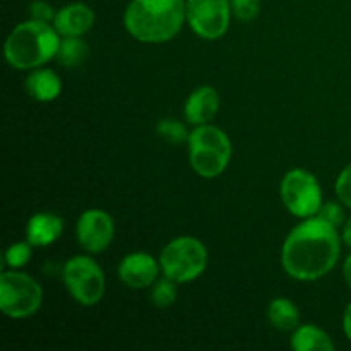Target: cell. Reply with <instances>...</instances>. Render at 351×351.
I'll return each instance as SVG.
<instances>
[{
    "mask_svg": "<svg viewBox=\"0 0 351 351\" xmlns=\"http://www.w3.org/2000/svg\"><path fill=\"white\" fill-rule=\"evenodd\" d=\"M335 192L338 201L351 209V163L341 170L335 184Z\"/></svg>",
    "mask_w": 351,
    "mask_h": 351,
    "instance_id": "603a6c76",
    "label": "cell"
},
{
    "mask_svg": "<svg viewBox=\"0 0 351 351\" xmlns=\"http://www.w3.org/2000/svg\"><path fill=\"white\" fill-rule=\"evenodd\" d=\"M189 163L202 178H216L228 168L233 146L225 130L213 123L197 125L187 141Z\"/></svg>",
    "mask_w": 351,
    "mask_h": 351,
    "instance_id": "277c9868",
    "label": "cell"
},
{
    "mask_svg": "<svg viewBox=\"0 0 351 351\" xmlns=\"http://www.w3.org/2000/svg\"><path fill=\"white\" fill-rule=\"evenodd\" d=\"M338 228L319 216L302 219L285 239L281 266L298 281H315L331 273L341 256Z\"/></svg>",
    "mask_w": 351,
    "mask_h": 351,
    "instance_id": "6da1fadb",
    "label": "cell"
},
{
    "mask_svg": "<svg viewBox=\"0 0 351 351\" xmlns=\"http://www.w3.org/2000/svg\"><path fill=\"white\" fill-rule=\"evenodd\" d=\"M64 232V219L55 213H34L26 225V240L33 247H48Z\"/></svg>",
    "mask_w": 351,
    "mask_h": 351,
    "instance_id": "5bb4252c",
    "label": "cell"
},
{
    "mask_svg": "<svg viewBox=\"0 0 351 351\" xmlns=\"http://www.w3.org/2000/svg\"><path fill=\"white\" fill-rule=\"evenodd\" d=\"M160 266L163 276L170 278L175 283H191L208 267V249L195 237H177L161 250Z\"/></svg>",
    "mask_w": 351,
    "mask_h": 351,
    "instance_id": "5b68a950",
    "label": "cell"
},
{
    "mask_svg": "<svg viewBox=\"0 0 351 351\" xmlns=\"http://www.w3.org/2000/svg\"><path fill=\"white\" fill-rule=\"evenodd\" d=\"M232 14L242 23H250L261 12V0H230Z\"/></svg>",
    "mask_w": 351,
    "mask_h": 351,
    "instance_id": "7402d4cb",
    "label": "cell"
},
{
    "mask_svg": "<svg viewBox=\"0 0 351 351\" xmlns=\"http://www.w3.org/2000/svg\"><path fill=\"white\" fill-rule=\"evenodd\" d=\"M95 24V10L82 2H72L60 7L55 14L53 26L60 36H82Z\"/></svg>",
    "mask_w": 351,
    "mask_h": 351,
    "instance_id": "4fadbf2b",
    "label": "cell"
},
{
    "mask_svg": "<svg viewBox=\"0 0 351 351\" xmlns=\"http://www.w3.org/2000/svg\"><path fill=\"white\" fill-rule=\"evenodd\" d=\"M115 223L105 209H86L75 223V239L88 254H101L112 243Z\"/></svg>",
    "mask_w": 351,
    "mask_h": 351,
    "instance_id": "30bf717a",
    "label": "cell"
},
{
    "mask_svg": "<svg viewBox=\"0 0 351 351\" xmlns=\"http://www.w3.org/2000/svg\"><path fill=\"white\" fill-rule=\"evenodd\" d=\"M33 256V245L29 242H16L12 245L7 247L5 254H3V264L10 269H21L26 266Z\"/></svg>",
    "mask_w": 351,
    "mask_h": 351,
    "instance_id": "44dd1931",
    "label": "cell"
},
{
    "mask_svg": "<svg viewBox=\"0 0 351 351\" xmlns=\"http://www.w3.org/2000/svg\"><path fill=\"white\" fill-rule=\"evenodd\" d=\"M27 12H29L31 19L50 24H53L55 14H57L53 10V7L48 2H45V0H34V2H31L29 7H27Z\"/></svg>",
    "mask_w": 351,
    "mask_h": 351,
    "instance_id": "d4e9b609",
    "label": "cell"
},
{
    "mask_svg": "<svg viewBox=\"0 0 351 351\" xmlns=\"http://www.w3.org/2000/svg\"><path fill=\"white\" fill-rule=\"evenodd\" d=\"M43 304V288L29 274L10 269L0 274V311L10 319H26Z\"/></svg>",
    "mask_w": 351,
    "mask_h": 351,
    "instance_id": "8992f818",
    "label": "cell"
},
{
    "mask_svg": "<svg viewBox=\"0 0 351 351\" xmlns=\"http://www.w3.org/2000/svg\"><path fill=\"white\" fill-rule=\"evenodd\" d=\"M161 273L160 259H154L147 252H130L120 261L117 267L119 280L134 290L151 288Z\"/></svg>",
    "mask_w": 351,
    "mask_h": 351,
    "instance_id": "8fae6325",
    "label": "cell"
},
{
    "mask_svg": "<svg viewBox=\"0 0 351 351\" xmlns=\"http://www.w3.org/2000/svg\"><path fill=\"white\" fill-rule=\"evenodd\" d=\"M343 242L351 247V218L346 219L345 225H343Z\"/></svg>",
    "mask_w": 351,
    "mask_h": 351,
    "instance_id": "83f0119b",
    "label": "cell"
},
{
    "mask_svg": "<svg viewBox=\"0 0 351 351\" xmlns=\"http://www.w3.org/2000/svg\"><path fill=\"white\" fill-rule=\"evenodd\" d=\"M291 348L295 351H335L336 346L324 329L314 324H304L293 331Z\"/></svg>",
    "mask_w": 351,
    "mask_h": 351,
    "instance_id": "2e32d148",
    "label": "cell"
},
{
    "mask_svg": "<svg viewBox=\"0 0 351 351\" xmlns=\"http://www.w3.org/2000/svg\"><path fill=\"white\" fill-rule=\"evenodd\" d=\"M177 285L170 278H158L151 287V300L156 307L167 308L177 302Z\"/></svg>",
    "mask_w": 351,
    "mask_h": 351,
    "instance_id": "ffe728a7",
    "label": "cell"
},
{
    "mask_svg": "<svg viewBox=\"0 0 351 351\" xmlns=\"http://www.w3.org/2000/svg\"><path fill=\"white\" fill-rule=\"evenodd\" d=\"M156 134L168 144H187L191 132L182 122L175 119H161L156 123Z\"/></svg>",
    "mask_w": 351,
    "mask_h": 351,
    "instance_id": "d6986e66",
    "label": "cell"
},
{
    "mask_svg": "<svg viewBox=\"0 0 351 351\" xmlns=\"http://www.w3.org/2000/svg\"><path fill=\"white\" fill-rule=\"evenodd\" d=\"M343 276H345V281L348 283L351 288V254L345 259V264H343Z\"/></svg>",
    "mask_w": 351,
    "mask_h": 351,
    "instance_id": "4316f807",
    "label": "cell"
},
{
    "mask_svg": "<svg viewBox=\"0 0 351 351\" xmlns=\"http://www.w3.org/2000/svg\"><path fill=\"white\" fill-rule=\"evenodd\" d=\"M62 36L53 24L41 21H24L7 36L3 55L10 67L17 71H33L57 58Z\"/></svg>",
    "mask_w": 351,
    "mask_h": 351,
    "instance_id": "3957f363",
    "label": "cell"
},
{
    "mask_svg": "<svg viewBox=\"0 0 351 351\" xmlns=\"http://www.w3.org/2000/svg\"><path fill=\"white\" fill-rule=\"evenodd\" d=\"M343 331H345V336L351 341V302L346 305L345 314H343Z\"/></svg>",
    "mask_w": 351,
    "mask_h": 351,
    "instance_id": "484cf974",
    "label": "cell"
},
{
    "mask_svg": "<svg viewBox=\"0 0 351 351\" xmlns=\"http://www.w3.org/2000/svg\"><path fill=\"white\" fill-rule=\"evenodd\" d=\"M187 23L185 0H130L123 26L141 43H167Z\"/></svg>",
    "mask_w": 351,
    "mask_h": 351,
    "instance_id": "7a4b0ae2",
    "label": "cell"
},
{
    "mask_svg": "<svg viewBox=\"0 0 351 351\" xmlns=\"http://www.w3.org/2000/svg\"><path fill=\"white\" fill-rule=\"evenodd\" d=\"M62 281L69 295L84 307H93L105 297V273L91 256L71 257L62 267Z\"/></svg>",
    "mask_w": 351,
    "mask_h": 351,
    "instance_id": "52a82bcc",
    "label": "cell"
},
{
    "mask_svg": "<svg viewBox=\"0 0 351 351\" xmlns=\"http://www.w3.org/2000/svg\"><path fill=\"white\" fill-rule=\"evenodd\" d=\"M24 89L27 95L40 103H50L57 99L62 93V79L51 69L38 67L31 71L24 81Z\"/></svg>",
    "mask_w": 351,
    "mask_h": 351,
    "instance_id": "9a60e30c",
    "label": "cell"
},
{
    "mask_svg": "<svg viewBox=\"0 0 351 351\" xmlns=\"http://www.w3.org/2000/svg\"><path fill=\"white\" fill-rule=\"evenodd\" d=\"M219 112V93L213 86H199L187 96L184 105V117L191 125L211 123Z\"/></svg>",
    "mask_w": 351,
    "mask_h": 351,
    "instance_id": "7c38bea8",
    "label": "cell"
},
{
    "mask_svg": "<svg viewBox=\"0 0 351 351\" xmlns=\"http://www.w3.org/2000/svg\"><path fill=\"white\" fill-rule=\"evenodd\" d=\"M280 195L285 208L300 219L317 215L324 202L321 184L315 175L304 168H291L283 175Z\"/></svg>",
    "mask_w": 351,
    "mask_h": 351,
    "instance_id": "ba28073f",
    "label": "cell"
},
{
    "mask_svg": "<svg viewBox=\"0 0 351 351\" xmlns=\"http://www.w3.org/2000/svg\"><path fill=\"white\" fill-rule=\"evenodd\" d=\"M185 9L191 29L209 41L225 36L233 16L230 0H185Z\"/></svg>",
    "mask_w": 351,
    "mask_h": 351,
    "instance_id": "9c48e42d",
    "label": "cell"
},
{
    "mask_svg": "<svg viewBox=\"0 0 351 351\" xmlns=\"http://www.w3.org/2000/svg\"><path fill=\"white\" fill-rule=\"evenodd\" d=\"M89 47L81 36H62L60 47H58L57 60L64 67L74 69L79 67L88 58Z\"/></svg>",
    "mask_w": 351,
    "mask_h": 351,
    "instance_id": "ac0fdd59",
    "label": "cell"
},
{
    "mask_svg": "<svg viewBox=\"0 0 351 351\" xmlns=\"http://www.w3.org/2000/svg\"><path fill=\"white\" fill-rule=\"evenodd\" d=\"M315 216L322 218L324 221L331 223V225L336 226V228H339V226L345 223V211H343V204L339 201L322 202L321 209H319V213Z\"/></svg>",
    "mask_w": 351,
    "mask_h": 351,
    "instance_id": "cb8c5ba5",
    "label": "cell"
},
{
    "mask_svg": "<svg viewBox=\"0 0 351 351\" xmlns=\"http://www.w3.org/2000/svg\"><path fill=\"white\" fill-rule=\"evenodd\" d=\"M267 321L280 331H295L300 326V312L290 298L278 297L267 305Z\"/></svg>",
    "mask_w": 351,
    "mask_h": 351,
    "instance_id": "e0dca14e",
    "label": "cell"
}]
</instances>
